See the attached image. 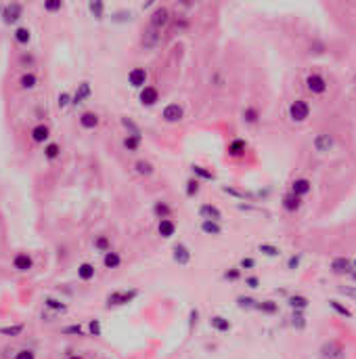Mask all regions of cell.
<instances>
[{"mask_svg":"<svg viewBox=\"0 0 356 359\" xmlns=\"http://www.w3.org/2000/svg\"><path fill=\"white\" fill-rule=\"evenodd\" d=\"M137 296H138V290H115V292L107 294L105 302H107V307H124L128 302H132Z\"/></svg>","mask_w":356,"mask_h":359,"instance_id":"obj_1","label":"cell"},{"mask_svg":"<svg viewBox=\"0 0 356 359\" xmlns=\"http://www.w3.org/2000/svg\"><path fill=\"white\" fill-rule=\"evenodd\" d=\"M319 357L321 359H346V349H344L342 342L327 340V342H323V347L319 349Z\"/></svg>","mask_w":356,"mask_h":359,"instance_id":"obj_2","label":"cell"},{"mask_svg":"<svg viewBox=\"0 0 356 359\" xmlns=\"http://www.w3.org/2000/svg\"><path fill=\"white\" fill-rule=\"evenodd\" d=\"M308 116H310V105H308V101H304V99L291 101V105H289V118H291V122H298V124L306 122Z\"/></svg>","mask_w":356,"mask_h":359,"instance_id":"obj_3","label":"cell"},{"mask_svg":"<svg viewBox=\"0 0 356 359\" xmlns=\"http://www.w3.org/2000/svg\"><path fill=\"white\" fill-rule=\"evenodd\" d=\"M2 21L6 26H13V23H17L21 17H23V4L21 2H9L6 6H2Z\"/></svg>","mask_w":356,"mask_h":359,"instance_id":"obj_4","label":"cell"},{"mask_svg":"<svg viewBox=\"0 0 356 359\" xmlns=\"http://www.w3.org/2000/svg\"><path fill=\"white\" fill-rule=\"evenodd\" d=\"M312 145L319 153H329L335 147V139H333V135H329V132H321V135L314 137Z\"/></svg>","mask_w":356,"mask_h":359,"instance_id":"obj_5","label":"cell"},{"mask_svg":"<svg viewBox=\"0 0 356 359\" xmlns=\"http://www.w3.org/2000/svg\"><path fill=\"white\" fill-rule=\"evenodd\" d=\"M162 118L168 124H176V122H180L185 118V109L180 107L178 103H168L164 107V112H162Z\"/></svg>","mask_w":356,"mask_h":359,"instance_id":"obj_6","label":"cell"},{"mask_svg":"<svg viewBox=\"0 0 356 359\" xmlns=\"http://www.w3.org/2000/svg\"><path fill=\"white\" fill-rule=\"evenodd\" d=\"M306 89L312 95H323L327 90V80L321 74H310V76H306Z\"/></svg>","mask_w":356,"mask_h":359,"instance_id":"obj_7","label":"cell"},{"mask_svg":"<svg viewBox=\"0 0 356 359\" xmlns=\"http://www.w3.org/2000/svg\"><path fill=\"white\" fill-rule=\"evenodd\" d=\"M138 101H140V105H145V107H153L157 101H160V90H157L155 87H145V89H140V92H138Z\"/></svg>","mask_w":356,"mask_h":359,"instance_id":"obj_8","label":"cell"},{"mask_svg":"<svg viewBox=\"0 0 356 359\" xmlns=\"http://www.w3.org/2000/svg\"><path fill=\"white\" fill-rule=\"evenodd\" d=\"M151 28H155V30H162L165 23L170 21V11L165 9V6H157V9L151 13Z\"/></svg>","mask_w":356,"mask_h":359,"instance_id":"obj_9","label":"cell"},{"mask_svg":"<svg viewBox=\"0 0 356 359\" xmlns=\"http://www.w3.org/2000/svg\"><path fill=\"white\" fill-rule=\"evenodd\" d=\"M92 95V87H90V82H80L78 84V89H76V92L71 95V105H80V103H84V99H88Z\"/></svg>","mask_w":356,"mask_h":359,"instance_id":"obj_10","label":"cell"},{"mask_svg":"<svg viewBox=\"0 0 356 359\" xmlns=\"http://www.w3.org/2000/svg\"><path fill=\"white\" fill-rule=\"evenodd\" d=\"M128 82L134 89H145L147 87V72L142 67H132L128 74Z\"/></svg>","mask_w":356,"mask_h":359,"instance_id":"obj_11","label":"cell"},{"mask_svg":"<svg viewBox=\"0 0 356 359\" xmlns=\"http://www.w3.org/2000/svg\"><path fill=\"white\" fill-rule=\"evenodd\" d=\"M13 267L17 271H21V273H26V271H29L31 267H34V261H31V256L27 252H17L13 256Z\"/></svg>","mask_w":356,"mask_h":359,"instance_id":"obj_12","label":"cell"},{"mask_svg":"<svg viewBox=\"0 0 356 359\" xmlns=\"http://www.w3.org/2000/svg\"><path fill=\"white\" fill-rule=\"evenodd\" d=\"M162 30H155V28H151L149 26V30H145V34H142V46L145 49H155L157 44H160V40H162Z\"/></svg>","mask_w":356,"mask_h":359,"instance_id":"obj_13","label":"cell"},{"mask_svg":"<svg viewBox=\"0 0 356 359\" xmlns=\"http://www.w3.org/2000/svg\"><path fill=\"white\" fill-rule=\"evenodd\" d=\"M199 216L203 218V221H218L220 223L222 212H220V208L214 206V204H201L199 206Z\"/></svg>","mask_w":356,"mask_h":359,"instance_id":"obj_14","label":"cell"},{"mask_svg":"<svg viewBox=\"0 0 356 359\" xmlns=\"http://www.w3.org/2000/svg\"><path fill=\"white\" fill-rule=\"evenodd\" d=\"M331 271L337 273V275H346V273H352V261L346 259V256L333 259V261H331Z\"/></svg>","mask_w":356,"mask_h":359,"instance_id":"obj_15","label":"cell"},{"mask_svg":"<svg viewBox=\"0 0 356 359\" xmlns=\"http://www.w3.org/2000/svg\"><path fill=\"white\" fill-rule=\"evenodd\" d=\"M172 256H174V263H178V265H189V263H191V250H189L185 244H176V246H174Z\"/></svg>","mask_w":356,"mask_h":359,"instance_id":"obj_16","label":"cell"},{"mask_svg":"<svg viewBox=\"0 0 356 359\" xmlns=\"http://www.w3.org/2000/svg\"><path fill=\"white\" fill-rule=\"evenodd\" d=\"M99 122H101V118H99L97 112H84L80 116V126L84 130H94V128L99 126Z\"/></svg>","mask_w":356,"mask_h":359,"instance_id":"obj_17","label":"cell"},{"mask_svg":"<svg viewBox=\"0 0 356 359\" xmlns=\"http://www.w3.org/2000/svg\"><path fill=\"white\" fill-rule=\"evenodd\" d=\"M157 233H160L162 238L170 239L174 233H176V223H174L172 218H162V221L157 223Z\"/></svg>","mask_w":356,"mask_h":359,"instance_id":"obj_18","label":"cell"},{"mask_svg":"<svg viewBox=\"0 0 356 359\" xmlns=\"http://www.w3.org/2000/svg\"><path fill=\"white\" fill-rule=\"evenodd\" d=\"M310 189H312V183L308 181V179H296V181L291 183V193H294V196H298V198H302V196H306V193H310Z\"/></svg>","mask_w":356,"mask_h":359,"instance_id":"obj_19","label":"cell"},{"mask_svg":"<svg viewBox=\"0 0 356 359\" xmlns=\"http://www.w3.org/2000/svg\"><path fill=\"white\" fill-rule=\"evenodd\" d=\"M49 137H51V128L46 126V124H36V126L31 128V141L34 143H44Z\"/></svg>","mask_w":356,"mask_h":359,"instance_id":"obj_20","label":"cell"},{"mask_svg":"<svg viewBox=\"0 0 356 359\" xmlns=\"http://www.w3.org/2000/svg\"><path fill=\"white\" fill-rule=\"evenodd\" d=\"M13 38H15V42H17V44L27 46V44H29V40H31V30H29V28H26V26L15 28Z\"/></svg>","mask_w":356,"mask_h":359,"instance_id":"obj_21","label":"cell"},{"mask_svg":"<svg viewBox=\"0 0 356 359\" xmlns=\"http://www.w3.org/2000/svg\"><path fill=\"white\" fill-rule=\"evenodd\" d=\"M103 265H105V269H117L122 265L120 252H113V250L105 252V254H103Z\"/></svg>","mask_w":356,"mask_h":359,"instance_id":"obj_22","label":"cell"},{"mask_svg":"<svg viewBox=\"0 0 356 359\" xmlns=\"http://www.w3.org/2000/svg\"><path fill=\"white\" fill-rule=\"evenodd\" d=\"M94 273H97V269H94L92 263H82V265H78V277H80L82 282H90V279L94 277Z\"/></svg>","mask_w":356,"mask_h":359,"instance_id":"obj_23","label":"cell"},{"mask_svg":"<svg viewBox=\"0 0 356 359\" xmlns=\"http://www.w3.org/2000/svg\"><path fill=\"white\" fill-rule=\"evenodd\" d=\"M300 206H302V198L294 196V193H287V196L283 198V208L287 210V212H296V210H300Z\"/></svg>","mask_w":356,"mask_h":359,"instance_id":"obj_24","label":"cell"},{"mask_svg":"<svg viewBox=\"0 0 356 359\" xmlns=\"http://www.w3.org/2000/svg\"><path fill=\"white\" fill-rule=\"evenodd\" d=\"M44 307L55 311V313H65L67 311V305L59 299H53V296H44Z\"/></svg>","mask_w":356,"mask_h":359,"instance_id":"obj_25","label":"cell"},{"mask_svg":"<svg viewBox=\"0 0 356 359\" xmlns=\"http://www.w3.org/2000/svg\"><path fill=\"white\" fill-rule=\"evenodd\" d=\"M210 326L214 328V330H218V332H228V330H231V322H228L226 317H222V315L210 317Z\"/></svg>","mask_w":356,"mask_h":359,"instance_id":"obj_26","label":"cell"},{"mask_svg":"<svg viewBox=\"0 0 356 359\" xmlns=\"http://www.w3.org/2000/svg\"><path fill=\"white\" fill-rule=\"evenodd\" d=\"M23 330H26V326L23 324H13V326L0 328V334H2V336H9V338H15V336H21Z\"/></svg>","mask_w":356,"mask_h":359,"instance_id":"obj_27","label":"cell"},{"mask_svg":"<svg viewBox=\"0 0 356 359\" xmlns=\"http://www.w3.org/2000/svg\"><path fill=\"white\" fill-rule=\"evenodd\" d=\"M245 150H247V143H245L243 139H235V141L228 145V155H233V158H239V155L245 153Z\"/></svg>","mask_w":356,"mask_h":359,"instance_id":"obj_28","label":"cell"},{"mask_svg":"<svg viewBox=\"0 0 356 359\" xmlns=\"http://www.w3.org/2000/svg\"><path fill=\"white\" fill-rule=\"evenodd\" d=\"M201 231L205 236H220L222 233V227H220L218 221H201Z\"/></svg>","mask_w":356,"mask_h":359,"instance_id":"obj_29","label":"cell"},{"mask_svg":"<svg viewBox=\"0 0 356 359\" xmlns=\"http://www.w3.org/2000/svg\"><path fill=\"white\" fill-rule=\"evenodd\" d=\"M19 84H21V89L23 90H31V89H36V84H38V78H36V74L34 72H26L21 78H19Z\"/></svg>","mask_w":356,"mask_h":359,"instance_id":"obj_30","label":"cell"},{"mask_svg":"<svg viewBox=\"0 0 356 359\" xmlns=\"http://www.w3.org/2000/svg\"><path fill=\"white\" fill-rule=\"evenodd\" d=\"M140 143H142V137L140 135H126L124 137V147L128 151H138Z\"/></svg>","mask_w":356,"mask_h":359,"instance_id":"obj_31","label":"cell"},{"mask_svg":"<svg viewBox=\"0 0 356 359\" xmlns=\"http://www.w3.org/2000/svg\"><path fill=\"white\" fill-rule=\"evenodd\" d=\"M134 168H137V173H138L140 177H151V175L155 173L153 164H151V162H147V160H138L137 164H134Z\"/></svg>","mask_w":356,"mask_h":359,"instance_id":"obj_32","label":"cell"},{"mask_svg":"<svg viewBox=\"0 0 356 359\" xmlns=\"http://www.w3.org/2000/svg\"><path fill=\"white\" fill-rule=\"evenodd\" d=\"M88 11L97 19H103V17H105V2H101V0H90V2H88Z\"/></svg>","mask_w":356,"mask_h":359,"instance_id":"obj_33","label":"cell"},{"mask_svg":"<svg viewBox=\"0 0 356 359\" xmlns=\"http://www.w3.org/2000/svg\"><path fill=\"white\" fill-rule=\"evenodd\" d=\"M61 155V145L59 143H46L44 145V158L46 160H57Z\"/></svg>","mask_w":356,"mask_h":359,"instance_id":"obj_34","label":"cell"},{"mask_svg":"<svg viewBox=\"0 0 356 359\" xmlns=\"http://www.w3.org/2000/svg\"><path fill=\"white\" fill-rule=\"evenodd\" d=\"M191 170H193V175L195 177H199V179H203V181H214V173L212 170H208V168H203V166H199V164H193L191 166Z\"/></svg>","mask_w":356,"mask_h":359,"instance_id":"obj_35","label":"cell"},{"mask_svg":"<svg viewBox=\"0 0 356 359\" xmlns=\"http://www.w3.org/2000/svg\"><path fill=\"white\" fill-rule=\"evenodd\" d=\"M153 212H155V216L160 218H170V212H172V208L165 204V202H155V206H153Z\"/></svg>","mask_w":356,"mask_h":359,"instance_id":"obj_36","label":"cell"},{"mask_svg":"<svg viewBox=\"0 0 356 359\" xmlns=\"http://www.w3.org/2000/svg\"><path fill=\"white\" fill-rule=\"evenodd\" d=\"M289 307L294 311H302V309L308 307V299H306V296H300V294L289 296Z\"/></svg>","mask_w":356,"mask_h":359,"instance_id":"obj_37","label":"cell"},{"mask_svg":"<svg viewBox=\"0 0 356 359\" xmlns=\"http://www.w3.org/2000/svg\"><path fill=\"white\" fill-rule=\"evenodd\" d=\"M94 248H97L99 252L105 254V252L111 250V241H109L107 236H97V238H94Z\"/></svg>","mask_w":356,"mask_h":359,"instance_id":"obj_38","label":"cell"},{"mask_svg":"<svg viewBox=\"0 0 356 359\" xmlns=\"http://www.w3.org/2000/svg\"><path fill=\"white\" fill-rule=\"evenodd\" d=\"M291 326H294L296 330H304L306 328V317L302 315V311H294V315H291Z\"/></svg>","mask_w":356,"mask_h":359,"instance_id":"obj_39","label":"cell"},{"mask_svg":"<svg viewBox=\"0 0 356 359\" xmlns=\"http://www.w3.org/2000/svg\"><path fill=\"white\" fill-rule=\"evenodd\" d=\"M237 305H239V309H258V300L249 299V296H239Z\"/></svg>","mask_w":356,"mask_h":359,"instance_id":"obj_40","label":"cell"},{"mask_svg":"<svg viewBox=\"0 0 356 359\" xmlns=\"http://www.w3.org/2000/svg\"><path fill=\"white\" fill-rule=\"evenodd\" d=\"M243 122L256 124V122H258V109H256V107H245V112H243Z\"/></svg>","mask_w":356,"mask_h":359,"instance_id":"obj_41","label":"cell"},{"mask_svg":"<svg viewBox=\"0 0 356 359\" xmlns=\"http://www.w3.org/2000/svg\"><path fill=\"white\" fill-rule=\"evenodd\" d=\"M187 196L189 198H195L197 193H199V181H197V179H189L187 181Z\"/></svg>","mask_w":356,"mask_h":359,"instance_id":"obj_42","label":"cell"},{"mask_svg":"<svg viewBox=\"0 0 356 359\" xmlns=\"http://www.w3.org/2000/svg\"><path fill=\"white\" fill-rule=\"evenodd\" d=\"M329 307L333 309V311H337L339 315H344V317H352V311L348 309V307H344V305H339V300H329Z\"/></svg>","mask_w":356,"mask_h":359,"instance_id":"obj_43","label":"cell"},{"mask_svg":"<svg viewBox=\"0 0 356 359\" xmlns=\"http://www.w3.org/2000/svg\"><path fill=\"white\" fill-rule=\"evenodd\" d=\"M258 309L262 311V313H276V302L274 300H262V302H258Z\"/></svg>","mask_w":356,"mask_h":359,"instance_id":"obj_44","label":"cell"},{"mask_svg":"<svg viewBox=\"0 0 356 359\" xmlns=\"http://www.w3.org/2000/svg\"><path fill=\"white\" fill-rule=\"evenodd\" d=\"M122 126H124L126 130H128V135H140V128H138L137 124H134L130 118H126V116L122 118Z\"/></svg>","mask_w":356,"mask_h":359,"instance_id":"obj_45","label":"cell"},{"mask_svg":"<svg viewBox=\"0 0 356 359\" xmlns=\"http://www.w3.org/2000/svg\"><path fill=\"white\" fill-rule=\"evenodd\" d=\"M258 250L262 252V254H266V256H279V254H281V252H279V248L273 246V244H260V246H258Z\"/></svg>","mask_w":356,"mask_h":359,"instance_id":"obj_46","label":"cell"},{"mask_svg":"<svg viewBox=\"0 0 356 359\" xmlns=\"http://www.w3.org/2000/svg\"><path fill=\"white\" fill-rule=\"evenodd\" d=\"M63 334H71V336H84V328L80 324H71L67 328H63Z\"/></svg>","mask_w":356,"mask_h":359,"instance_id":"obj_47","label":"cell"},{"mask_svg":"<svg viewBox=\"0 0 356 359\" xmlns=\"http://www.w3.org/2000/svg\"><path fill=\"white\" fill-rule=\"evenodd\" d=\"M88 334H90V336H101V334H103V328H101L99 319H90V322H88Z\"/></svg>","mask_w":356,"mask_h":359,"instance_id":"obj_48","label":"cell"},{"mask_svg":"<svg viewBox=\"0 0 356 359\" xmlns=\"http://www.w3.org/2000/svg\"><path fill=\"white\" fill-rule=\"evenodd\" d=\"M57 105H59V109H65L67 105H71V95H69V92H65V90L59 92V95H57Z\"/></svg>","mask_w":356,"mask_h":359,"instance_id":"obj_49","label":"cell"},{"mask_svg":"<svg viewBox=\"0 0 356 359\" xmlns=\"http://www.w3.org/2000/svg\"><path fill=\"white\" fill-rule=\"evenodd\" d=\"M222 191L224 193H228V196H235V198H239V200H245V198H251L249 193H245V191H239V189H233V187H222Z\"/></svg>","mask_w":356,"mask_h":359,"instance_id":"obj_50","label":"cell"},{"mask_svg":"<svg viewBox=\"0 0 356 359\" xmlns=\"http://www.w3.org/2000/svg\"><path fill=\"white\" fill-rule=\"evenodd\" d=\"M337 292L344 294V296H348V299H354V300H356V286H339Z\"/></svg>","mask_w":356,"mask_h":359,"instance_id":"obj_51","label":"cell"},{"mask_svg":"<svg viewBox=\"0 0 356 359\" xmlns=\"http://www.w3.org/2000/svg\"><path fill=\"white\" fill-rule=\"evenodd\" d=\"M61 9H63V2H61V0H49V2H44V11H49V13L61 11Z\"/></svg>","mask_w":356,"mask_h":359,"instance_id":"obj_52","label":"cell"},{"mask_svg":"<svg viewBox=\"0 0 356 359\" xmlns=\"http://www.w3.org/2000/svg\"><path fill=\"white\" fill-rule=\"evenodd\" d=\"M13 359H36V353L31 349H21V351H17V353H15Z\"/></svg>","mask_w":356,"mask_h":359,"instance_id":"obj_53","label":"cell"},{"mask_svg":"<svg viewBox=\"0 0 356 359\" xmlns=\"http://www.w3.org/2000/svg\"><path fill=\"white\" fill-rule=\"evenodd\" d=\"M130 17H132L130 11H117V13H113V21H130Z\"/></svg>","mask_w":356,"mask_h":359,"instance_id":"obj_54","label":"cell"},{"mask_svg":"<svg viewBox=\"0 0 356 359\" xmlns=\"http://www.w3.org/2000/svg\"><path fill=\"white\" fill-rule=\"evenodd\" d=\"M239 275H241V269L235 267V269H231V271L224 273V279H231V282H235V279H239Z\"/></svg>","mask_w":356,"mask_h":359,"instance_id":"obj_55","label":"cell"},{"mask_svg":"<svg viewBox=\"0 0 356 359\" xmlns=\"http://www.w3.org/2000/svg\"><path fill=\"white\" fill-rule=\"evenodd\" d=\"M256 267V261L254 259H241V263H239V269H254Z\"/></svg>","mask_w":356,"mask_h":359,"instance_id":"obj_56","label":"cell"},{"mask_svg":"<svg viewBox=\"0 0 356 359\" xmlns=\"http://www.w3.org/2000/svg\"><path fill=\"white\" fill-rule=\"evenodd\" d=\"M245 286H247V288H258V286H260V279H258L256 275L245 277Z\"/></svg>","mask_w":356,"mask_h":359,"instance_id":"obj_57","label":"cell"},{"mask_svg":"<svg viewBox=\"0 0 356 359\" xmlns=\"http://www.w3.org/2000/svg\"><path fill=\"white\" fill-rule=\"evenodd\" d=\"M197 317H199V311L197 309H191V313H189V326H197Z\"/></svg>","mask_w":356,"mask_h":359,"instance_id":"obj_58","label":"cell"},{"mask_svg":"<svg viewBox=\"0 0 356 359\" xmlns=\"http://www.w3.org/2000/svg\"><path fill=\"white\" fill-rule=\"evenodd\" d=\"M298 265H300V256H291L289 263H287V267H289V269H296Z\"/></svg>","mask_w":356,"mask_h":359,"instance_id":"obj_59","label":"cell"},{"mask_svg":"<svg viewBox=\"0 0 356 359\" xmlns=\"http://www.w3.org/2000/svg\"><path fill=\"white\" fill-rule=\"evenodd\" d=\"M69 359H84V357H80V355H71Z\"/></svg>","mask_w":356,"mask_h":359,"instance_id":"obj_60","label":"cell"},{"mask_svg":"<svg viewBox=\"0 0 356 359\" xmlns=\"http://www.w3.org/2000/svg\"><path fill=\"white\" fill-rule=\"evenodd\" d=\"M0 15H2V4H0Z\"/></svg>","mask_w":356,"mask_h":359,"instance_id":"obj_61","label":"cell"}]
</instances>
